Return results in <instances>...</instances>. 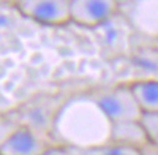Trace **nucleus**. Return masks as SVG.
Instances as JSON below:
<instances>
[{
    "mask_svg": "<svg viewBox=\"0 0 158 155\" xmlns=\"http://www.w3.org/2000/svg\"><path fill=\"white\" fill-rule=\"evenodd\" d=\"M118 11L112 0H70V19L82 27H97L108 22Z\"/></svg>",
    "mask_w": 158,
    "mask_h": 155,
    "instance_id": "20e7f679",
    "label": "nucleus"
},
{
    "mask_svg": "<svg viewBox=\"0 0 158 155\" xmlns=\"http://www.w3.org/2000/svg\"><path fill=\"white\" fill-rule=\"evenodd\" d=\"M118 11L138 32L158 36V0L118 2Z\"/></svg>",
    "mask_w": 158,
    "mask_h": 155,
    "instance_id": "39448f33",
    "label": "nucleus"
},
{
    "mask_svg": "<svg viewBox=\"0 0 158 155\" xmlns=\"http://www.w3.org/2000/svg\"><path fill=\"white\" fill-rule=\"evenodd\" d=\"M51 135L60 146L76 150L94 149L111 143L112 122L94 95H77L56 111L51 122Z\"/></svg>",
    "mask_w": 158,
    "mask_h": 155,
    "instance_id": "f257e3e1",
    "label": "nucleus"
},
{
    "mask_svg": "<svg viewBox=\"0 0 158 155\" xmlns=\"http://www.w3.org/2000/svg\"><path fill=\"white\" fill-rule=\"evenodd\" d=\"M77 155H142V152L133 147H125V146L109 143V144L94 147V149L77 150Z\"/></svg>",
    "mask_w": 158,
    "mask_h": 155,
    "instance_id": "1a4fd4ad",
    "label": "nucleus"
},
{
    "mask_svg": "<svg viewBox=\"0 0 158 155\" xmlns=\"http://www.w3.org/2000/svg\"><path fill=\"white\" fill-rule=\"evenodd\" d=\"M141 152H142V155H158V149H156V147H153V146H150V144H149V146H146Z\"/></svg>",
    "mask_w": 158,
    "mask_h": 155,
    "instance_id": "f8f14e48",
    "label": "nucleus"
},
{
    "mask_svg": "<svg viewBox=\"0 0 158 155\" xmlns=\"http://www.w3.org/2000/svg\"><path fill=\"white\" fill-rule=\"evenodd\" d=\"M144 114H158V81H136L130 84Z\"/></svg>",
    "mask_w": 158,
    "mask_h": 155,
    "instance_id": "6e6552de",
    "label": "nucleus"
},
{
    "mask_svg": "<svg viewBox=\"0 0 158 155\" xmlns=\"http://www.w3.org/2000/svg\"><path fill=\"white\" fill-rule=\"evenodd\" d=\"M94 98L112 124L142 119V111L130 86H118L114 89L101 90L94 94Z\"/></svg>",
    "mask_w": 158,
    "mask_h": 155,
    "instance_id": "f03ea898",
    "label": "nucleus"
},
{
    "mask_svg": "<svg viewBox=\"0 0 158 155\" xmlns=\"http://www.w3.org/2000/svg\"><path fill=\"white\" fill-rule=\"evenodd\" d=\"M41 155H77V150L73 149V147L56 144V146H48L41 152Z\"/></svg>",
    "mask_w": 158,
    "mask_h": 155,
    "instance_id": "9b49d317",
    "label": "nucleus"
},
{
    "mask_svg": "<svg viewBox=\"0 0 158 155\" xmlns=\"http://www.w3.org/2000/svg\"><path fill=\"white\" fill-rule=\"evenodd\" d=\"M19 13L32 21L48 25L70 22V0H21L16 2Z\"/></svg>",
    "mask_w": 158,
    "mask_h": 155,
    "instance_id": "7ed1b4c3",
    "label": "nucleus"
},
{
    "mask_svg": "<svg viewBox=\"0 0 158 155\" xmlns=\"http://www.w3.org/2000/svg\"><path fill=\"white\" fill-rule=\"evenodd\" d=\"M141 122L146 128L150 146L158 149V114H144Z\"/></svg>",
    "mask_w": 158,
    "mask_h": 155,
    "instance_id": "9d476101",
    "label": "nucleus"
},
{
    "mask_svg": "<svg viewBox=\"0 0 158 155\" xmlns=\"http://www.w3.org/2000/svg\"><path fill=\"white\" fill-rule=\"evenodd\" d=\"M111 143L125 147H133L138 150H142L146 146L150 144L146 128L141 120H125L112 124Z\"/></svg>",
    "mask_w": 158,
    "mask_h": 155,
    "instance_id": "0eeeda50",
    "label": "nucleus"
},
{
    "mask_svg": "<svg viewBox=\"0 0 158 155\" xmlns=\"http://www.w3.org/2000/svg\"><path fill=\"white\" fill-rule=\"evenodd\" d=\"M46 143L33 128L19 125L8 136L2 138L0 155H41Z\"/></svg>",
    "mask_w": 158,
    "mask_h": 155,
    "instance_id": "423d86ee",
    "label": "nucleus"
}]
</instances>
